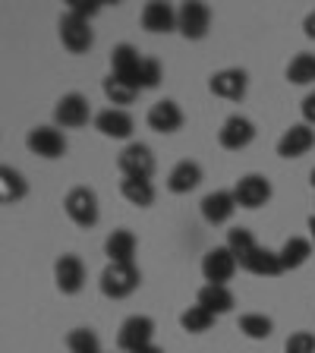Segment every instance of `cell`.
Returning a JSON list of instances; mask_svg holds the SVG:
<instances>
[{"label": "cell", "instance_id": "8fae6325", "mask_svg": "<svg viewBox=\"0 0 315 353\" xmlns=\"http://www.w3.org/2000/svg\"><path fill=\"white\" fill-rule=\"evenodd\" d=\"M218 142H221V148H227V152H243V148H250L252 142H256V123H252L250 117L234 114V117H227L224 126L218 130Z\"/></svg>", "mask_w": 315, "mask_h": 353}, {"label": "cell", "instance_id": "ba28073f", "mask_svg": "<svg viewBox=\"0 0 315 353\" xmlns=\"http://www.w3.org/2000/svg\"><path fill=\"white\" fill-rule=\"evenodd\" d=\"M88 117H92V108H88V98L79 92H70L54 104V123L63 130H79L88 123Z\"/></svg>", "mask_w": 315, "mask_h": 353}, {"label": "cell", "instance_id": "3957f363", "mask_svg": "<svg viewBox=\"0 0 315 353\" xmlns=\"http://www.w3.org/2000/svg\"><path fill=\"white\" fill-rule=\"evenodd\" d=\"M117 347L123 353H139L154 347V322L148 316H130L117 331Z\"/></svg>", "mask_w": 315, "mask_h": 353}, {"label": "cell", "instance_id": "e575fe53", "mask_svg": "<svg viewBox=\"0 0 315 353\" xmlns=\"http://www.w3.org/2000/svg\"><path fill=\"white\" fill-rule=\"evenodd\" d=\"M70 13L82 16V19H92V16L101 13V3L98 0H70Z\"/></svg>", "mask_w": 315, "mask_h": 353}, {"label": "cell", "instance_id": "836d02e7", "mask_svg": "<svg viewBox=\"0 0 315 353\" xmlns=\"http://www.w3.org/2000/svg\"><path fill=\"white\" fill-rule=\"evenodd\" d=\"M284 353H315V334L312 331H294L284 344Z\"/></svg>", "mask_w": 315, "mask_h": 353}, {"label": "cell", "instance_id": "8d00e7d4", "mask_svg": "<svg viewBox=\"0 0 315 353\" xmlns=\"http://www.w3.org/2000/svg\"><path fill=\"white\" fill-rule=\"evenodd\" d=\"M303 35L312 38V41H315V10L306 16V19H303Z\"/></svg>", "mask_w": 315, "mask_h": 353}, {"label": "cell", "instance_id": "5b68a950", "mask_svg": "<svg viewBox=\"0 0 315 353\" xmlns=\"http://www.w3.org/2000/svg\"><path fill=\"white\" fill-rule=\"evenodd\" d=\"M60 41H63V48H66L70 54H85L88 48L95 44V32H92V22L66 10V13L60 16Z\"/></svg>", "mask_w": 315, "mask_h": 353}, {"label": "cell", "instance_id": "cb8c5ba5", "mask_svg": "<svg viewBox=\"0 0 315 353\" xmlns=\"http://www.w3.org/2000/svg\"><path fill=\"white\" fill-rule=\"evenodd\" d=\"M120 192H123V199L130 205H139V208L154 205V196H158L152 180H139V176H123L120 180Z\"/></svg>", "mask_w": 315, "mask_h": 353}, {"label": "cell", "instance_id": "277c9868", "mask_svg": "<svg viewBox=\"0 0 315 353\" xmlns=\"http://www.w3.org/2000/svg\"><path fill=\"white\" fill-rule=\"evenodd\" d=\"M176 29L180 35L190 38V41H202L212 29V10L208 3H199V0H190L183 7L176 10Z\"/></svg>", "mask_w": 315, "mask_h": 353}, {"label": "cell", "instance_id": "7a4b0ae2", "mask_svg": "<svg viewBox=\"0 0 315 353\" xmlns=\"http://www.w3.org/2000/svg\"><path fill=\"white\" fill-rule=\"evenodd\" d=\"M63 208L76 228H85V230L95 228L98 218H101V212H98V196L88 190V186H76V190L66 192Z\"/></svg>", "mask_w": 315, "mask_h": 353}, {"label": "cell", "instance_id": "ffe728a7", "mask_svg": "<svg viewBox=\"0 0 315 353\" xmlns=\"http://www.w3.org/2000/svg\"><path fill=\"white\" fill-rule=\"evenodd\" d=\"M240 268H246L250 274H258V278H274V274L284 272L281 256L274 250H265V246H256V250L240 262Z\"/></svg>", "mask_w": 315, "mask_h": 353}, {"label": "cell", "instance_id": "9a60e30c", "mask_svg": "<svg viewBox=\"0 0 315 353\" xmlns=\"http://www.w3.org/2000/svg\"><path fill=\"white\" fill-rule=\"evenodd\" d=\"M142 60L145 57H139V51H136L132 44H117L114 54H110V76H117V79H123V82L139 85Z\"/></svg>", "mask_w": 315, "mask_h": 353}, {"label": "cell", "instance_id": "52a82bcc", "mask_svg": "<svg viewBox=\"0 0 315 353\" xmlns=\"http://www.w3.org/2000/svg\"><path fill=\"white\" fill-rule=\"evenodd\" d=\"M117 168L123 176H139V180H152L154 176V154L145 142H130L120 152Z\"/></svg>", "mask_w": 315, "mask_h": 353}, {"label": "cell", "instance_id": "7c38bea8", "mask_svg": "<svg viewBox=\"0 0 315 353\" xmlns=\"http://www.w3.org/2000/svg\"><path fill=\"white\" fill-rule=\"evenodd\" d=\"M54 281H57L60 294H66V296L79 294L82 287H85V265H82V259L73 256V252L60 256L54 262Z\"/></svg>", "mask_w": 315, "mask_h": 353}, {"label": "cell", "instance_id": "83f0119b", "mask_svg": "<svg viewBox=\"0 0 315 353\" xmlns=\"http://www.w3.org/2000/svg\"><path fill=\"white\" fill-rule=\"evenodd\" d=\"M287 82L294 85H312L315 82V54H296L287 66Z\"/></svg>", "mask_w": 315, "mask_h": 353}, {"label": "cell", "instance_id": "d6986e66", "mask_svg": "<svg viewBox=\"0 0 315 353\" xmlns=\"http://www.w3.org/2000/svg\"><path fill=\"white\" fill-rule=\"evenodd\" d=\"M142 29L152 32V35H167V32L176 29V10L170 3H161V0H152L142 10Z\"/></svg>", "mask_w": 315, "mask_h": 353}, {"label": "cell", "instance_id": "4fadbf2b", "mask_svg": "<svg viewBox=\"0 0 315 353\" xmlns=\"http://www.w3.org/2000/svg\"><path fill=\"white\" fill-rule=\"evenodd\" d=\"M236 256L227 250V246H214V250L205 252V259H202V274H205L208 284H221L227 287V281L234 278L236 272Z\"/></svg>", "mask_w": 315, "mask_h": 353}, {"label": "cell", "instance_id": "ac0fdd59", "mask_svg": "<svg viewBox=\"0 0 315 353\" xmlns=\"http://www.w3.org/2000/svg\"><path fill=\"white\" fill-rule=\"evenodd\" d=\"M95 130L101 132V136H108V139H130L136 123H132V117L126 110L108 108V110H101V114H95Z\"/></svg>", "mask_w": 315, "mask_h": 353}, {"label": "cell", "instance_id": "484cf974", "mask_svg": "<svg viewBox=\"0 0 315 353\" xmlns=\"http://www.w3.org/2000/svg\"><path fill=\"white\" fill-rule=\"evenodd\" d=\"M29 196V183L22 180L19 170L13 168H0V202L3 205H16Z\"/></svg>", "mask_w": 315, "mask_h": 353}, {"label": "cell", "instance_id": "f1b7e54d", "mask_svg": "<svg viewBox=\"0 0 315 353\" xmlns=\"http://www.w3.org/2000/svg\"><path fill=\"white\" fill-rule=\"evenodd\" d=\"M240 331L250 341H265L272 338L274 322L268 316H262V312H246V316H240Z\"/></svg>", "mask_w": 315, "mask_h": 353}, {"label": "cell", "instance_id": "6da1fadb", "mask_svg": "<svg viewBox=\"0 0 315 353\" xmlns=\"http://www.w3.org/2000/svg\"><path fill=\"white\" fill-rule=\"evenodd\" d=\"M101 294L108 296V300H123V296H130V294H136L139 290V284H142V274H139V268L136 265H117V262H110L108 268L101 272Z\"/></svg>", "mask_w": 315, "mask_h": 353}, {"label": "cell", "instance_id": "d6a6232c", "mask_svg": "<svg viewBox=\"0 0 315 353\" xmlns=\"http://www.w3.org/2000/svg\"><path fill=\"white\" fill-rule=\"evenodd\" d=\"M164 79V70L161 63L154 57H145L142 60V70H139V88H158Z\"/></svg>", "mask_w": 315, "mask_h": 353}, {"label": "cell", "instance_id": "44dd1931", "mask_svg": "<svg viewBox=\"0 0 315 353\" xmlns=\"http://www.w3.org/2000/svg\"><path fill=\"white\" fill-rule=\"evenodd\" d=\"M199 183H202V168H199L196 161H190V158L176 164L167 176V190L174 192V196H186V192H192Z\"/></svg>", "mask_w": 315, "mask_h": 353}, {"label": "cell", "instance_id": "8992f818", "mask_svg": "<svg viewBox=\"0 0 315 353\" xmlns=\"http://www.w3.org/2000/svg\"><path fill=\"white\" fill-rule=\"evenodd\" d=\"M272 180L262 174H246L236 180L234 186V199H236V205L240 208H250V212H256V208L268 205L272 202Z\"/></svg>", "mask_w": 315, "mask_h": 353}, {"label": "cell", "instance_id": "30bf717a", "mask_svg": "<svg viewBox=\"0 0 315 353\" xmlns=\"http://www.w3.org/2000/svg\"><path fill=\"white\" fill-rule=\"evenodd\" d=\"M208 92L224 98V101H243L246 92H250V76H246V70H236V66L221 70L208 79Z\"/></svg>", "mask_w": 315, "mask_h": 353}, {"label": "cell", "instance_id": "2e32d148", "mask_svg": "<svg viewBox=\"0 0 315 353\" xmlns=\"http://www.w3.org/2000/svg\"><path fill=\"white\" fill-rule=\"evenodd\" d=\"M312 145H315V130L312 126L309 123H294L278 139V154L281 158H303Z\"/></svg>", "mask_w": 315, "mask_h": 353}, {"label": "cell", "instance_id": "e0dca14e", "mask_svg": "<svg viewBox=\"0 0 315 353\" xmlns=\"http://www.w3.org/2000/svg\"><path fill=\"white\" fill-rule=\"evenodd\" d=\"M202 218L208 221V224H227L230 218H234V212H236V199H234V192H227V190H214V192H208L205 199H202Z\"/></svg>", "mask_w": 315, "mask_h": 353}, {"label": "cell", "instance_id": "74e56055", "mask_svg": "<svg viewBox=\"0 0 315 353\" xmlns=\"http://www.w3.org/2000/svg\"><path fill=\"white\" fill-rule=\"evenodd\" d=\"M309 234H312V243H315V214L309 218Z\"/></svg>", "mask_w": 315, "mask_h": 353}, {"label": "cell", "instance_id": "f35d334b", "mask_svg": "<svg viewBox=\"0 0 315 353\" xmlns=\"http://www.w3.org/2000/svg\"><path fill=\"white\" fill-rule=\"evenodd\" d=\"M139 353H164L161 347H148V350H139Z\"/></svg>", "mask_w": 315, "mask_h": 353}, {"label": "cell", "instance_id": "d590c367", "mask_svg": "<svg viewBox=\"0 0 315 353\" xmlns=\"http://www.w3.org/2000/svg\"><path fill=\"white\" fill-rule=\"evenodd\" d=\"M300 110H303V120H306L309 126H315V92H309V95L303 98Z\"/></svg>", "mask_w": 315, "mask_h": 353}, {"label": "cell", "instance_id": "1f68e13d", "mask_svg": "<svg viewBox=\"0 0 315 353\" xmlns=\"http://www.w3.org/2000/svg\"><path fill=\"white\" fill-rule=\"evenodd\" d=\"M230 252L236 256V262H243V259L250 256L252 250H256L258 243H256V236H252V230H246V228H234L227 234V243H224Z\"/></svg>", "mask_w": 315, "mask_h": 353}, {"label": "cell", "instance_id": "9c48e42d", "mask_svg": "<svg viewBox=\"0 0 315 353\" xmlns=\"http://www.w3.org/2000/svg\"><path fill=\"white\" fill-rule=\"evenodd\" d=\"M26 145H29L32 154L54 161V158H63L66 154V136L57 126H35V130H29V136H26Z\"/></svg>", "mask_w": 315, "mask_h": 353}, {"label": "cell", "instance_id": "f546056e", "mask_svg": "<svg viewBox=\"0 0 315 353\" xmlns=\"http://www.w3.org/2000/svg\"><path fill=\"white\" fill-rule=\"evenodd\" d=\"M66 347L70 353H101V341L92 328H73L66 334Z\"/></svg>", "mask_w": 315, "mask_h": 353}, {"label": "cell", "instance_id": "5bb4252c", "mask_svg": "<svg viewBox=\"0 0 315 353\" xmlns=\"http://www.w3.org/2000/svg\"><path fill=\"white\" fill-rule=\"evenodd\" d=\"M145 123H148V130L161 132V136H170V132H176L180 126H183V110H180V104H176V101L164 98V101H154L152 104Z\"/></svg>", "mask_w": 315, "mask_h": 353}, {"label": "cell", "instance_id": "7402d4cb", "mask_svg": "<svg viewBox=\"0 0 315 353\" xmlns=\"http://www.w3.org/2000/svg\"><path fill=\"white\" fill-rule=\"evenodd\" d=\"M104 256L117 265H130L132 256H136V236H132V230H126V228L114 230L104 240Z\"/></svg>", "mask_w": 315, "mask_h": 353}, {"label": "cell", "instance_id": "d4e9b609", "mask_svg": "<svg viewBox=\"0 0 315 353\" xmlns=\"http://www.w3.org/2000/svg\"><path fill=\"white\" fill-rule=\"evenodd\" d=\"M278 256H281L284 272H296V268H303V265L309 262V256H312V243L303 240V236H290L278 250Z\"/></svg>", "mask_w": 315, "mask_h": 353}, {"label": "cell", "instance_id": "4dcf8cb0", "mask_svg": "<svg viewBox=\"0 0 315 353\" xmlns=\"http://www.w3.org/2000/svg\"><path fill=\"white\" fill-rule=\"evenodd\" d=\"M180 325H183V331H190V334H205L214 325V316L202 306H190L183 316H180Z\"/></svg>", "mask_w": 315, "mask_h": 353}, {"label": "cell", "instance_id": "4316f807", "mask_svg": "<svg viewBox=\"0 0 315 353\" xmlns=\"http://www.w3.org/2000/svg\"><path fill=\"white\" fill-rule=\"evenodd\" d=\"M101 88H104V98H108L114 108H120V110H126V104H132L136 98H139V92H142L139 85L123 82V79H117V76H108V79L101 82Z\"/></svg>", "mask_w": 315, "mask_h": 353}, {"label": "cell", "instance_id": "ab89813d", "mask_svg": "<svg viewBox=\"0 0 315 353\" xmlns=\"http://www.w3.org/2000/svg\"><path fill=\"white\" fill-rule=\"evenodd\" d=\"M309 180H312V186H315V170H312V174H309Z\"/></svg>", "mask_w": 315, "mask_h": 353}, {"label": "cell", "instance_id": "603a6c76", "mask_svg": "<svg viewBox=\"0 0 315 353\" xmlns=\"http://www.w3.org/2000/svg\"><path fill=\"white\" fill-rule=\"evenodd\" d=\"M196 306L208 309L212 316H224L234 309V294H230V287H221V284H205L199 290L196 296Z\"/></svg>", "mask_w": 315, "mask_h": 353}]
</instances>
